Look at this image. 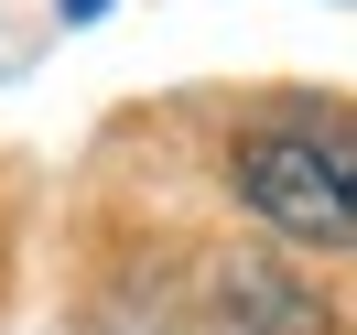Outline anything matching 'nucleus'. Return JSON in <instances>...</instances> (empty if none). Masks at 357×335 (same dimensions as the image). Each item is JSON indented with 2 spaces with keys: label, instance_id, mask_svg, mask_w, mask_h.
Masks as SVG:
<instances>
[{
  "label": "nucleus",
  "instance_id": "nucleus-1",
  "mask_svg": "<svg viewBox=\"0 0 357 335\" xmlns=\"http://www.w3.org/2000/svg\"><path fill=\"white\" fill-rule=\"evenodd\" d=\"M227 184L260 227L303 249H357V109H260L238 141H227Z\"/></svg>",
  "mask_w": 357,
  "mask_h": 335
}]
</instances>
